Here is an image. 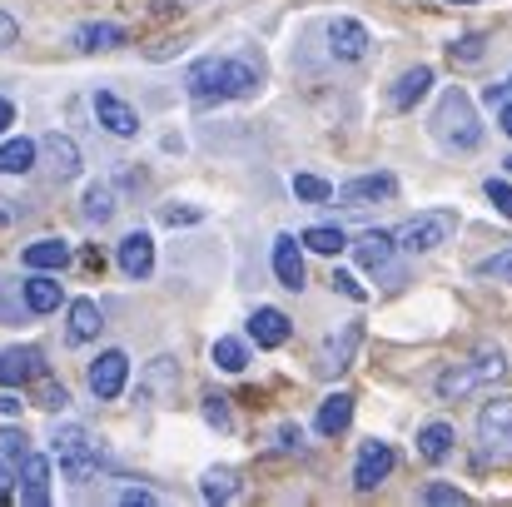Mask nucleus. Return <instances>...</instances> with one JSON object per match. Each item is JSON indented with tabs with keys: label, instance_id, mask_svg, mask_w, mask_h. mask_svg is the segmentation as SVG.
I'll return each mask as SVG.
<instances>
[{
	"label": "nucleus",
	"instance_id": "a878e982",
	"mask_svg": "<svg viewBox=\"0 0 512 507\" xmlns=\"http://www.w3.org/2000/svg\"><path fill=\"white\" fill-rule=\"evenodd\" d=\"M35 155H40V145L35 140H5L0 145V174H30L35 169Z\"/></svg>",
	"mask_w": 512,
	"mask_h": 507
},
{
	"label": "nucleus",
	"instance_id": "423d86ee",
	"mask_svg": "<svg viewBox=\"0 0 512 507\" xmlns=\"http://www.w3.org/2000/svg\"><path fill=\"white\" fill-rule=\"evenodd\" d=\"M50 448H55V458H60V468H65V478H70V483H85V478L100 468V443H95V438H90V428H80V423L55 428Z\"/></svg>",
	"mask_w": 512,
	"mask_h": 507
},
{
	"label": "nucleus",
	"instance_id": "9d476101",
	"mask_svg": "<svg viewBox=\"0 0 512 507\" xmlns=\"http://www.w3.org/2000/svg\"><path fill=\"white\" fill-rule=\"evenodd\" d=\"M15 483H20V503H25V507H45V503H50V458L25 453V458H20Z\"/></svg>",
	"mask_w": 512,
	"mask_h": 507
},
{
	"label": "nucleus",
	"instance_id": "3c124183",
	"mask_svg": "<svg viewBox=\"0 0 512 507\" xmlns=\"http://www.w3.org/2000/svg\"><path fill=\"white\" fill-rule=\"evenodd\" d=\"M498 125H503V135H512V100L498 110Z\"/></svg>",
	"mask_w": 512,
	"mask_h": 507
},
{
	"label": "nucleus",
	"instance_id": "bb28decb",
	"mask_svg": "<svg viewBox=\"0 0 512 507\" xmlns=\"http://www.w3.org/2000/svg\"><path fill=\"white\" fill-rule=\"evenodd\" d=\"M418 453H423L428 463H443V458L453 453V423H428V428L418 433Z\"/></svg>",
	"mask_w": 512,
	"mask_h": 507
},
{
	"label": "nucleus",
	"instance_id": "6ab92c4d",
	"mask_svg": "<svg viewBox=\"0 0 512 507\" xmlns=\"http://www.w3.org/2000/svg\"><path fill=\"white\" fill-rule=\"evenodd\" d=\"M20 264H25V269H45V274H55V269L70 264V244H65V239H35V244H25Z\"/></svg>",
	"mask_w": 512,
	"mask_h": 507
},
{
	"label": "nucleus",
	"instance_id": "603ef678",
	"mask_svg": "<svg viewBox=\"0 0 512 507\" xmlns=\"http://www.w3.org/2000/svg\"><path fill=\"white\" fill-rule=\"evenodd\" d=\"M448 5H478V0H448Z\"/></svg>",
	"mask_w": 512,
	"mask_h": 507
},
{
	"label": "nucleus",
	"instance_id": "09e8293b",
	"mask_svg": "<svg viewBox=\"0 0 512 507\" xmlns=\"http://www.w3.org/2000/svg\"><path fill=\"white\" fill-rule=\"evenodd\" d=\"M20 408H25V403H20V398H15V393H0V413H5V418H15V413H20Z\"/></svg>",
	"mask_w": 512,
	"mask_h": 507
},
{
	"label": "nucleus",
	"instance_id": "cd10ccee",
	"mask_svg": "<svg viewBox=\"0 0 512 507\" xmlns=\"http://www.w3.org/2000/svg\"><path fill=\"white\" fill-rule=\"evenodd\" d=\"M45 155H50V165H55L60 179H75V174H80V145H75V140L50 135V140H45Z\"/></svg>",
	"mask_w": 512,
	"mask_h": 507
},
{
	"label": "nucleus",
	"instance_id": "c03bdc74",
	"mask_svg": "<svg viewBox=\"0 0 512 507\" xmlns=\"http://www.w3.org/2000/svg\"><path fill=\"white\" fill-rule=\"evenodd\" d=\"M483 100H488L493 110H503V105L512 100V80H508V85H488V90H483Z\"/></svg>",
	"mask_w": 512,
	"mask_h": 507
},
{
	"label": "nucleus",
	"instance_id": "4be33fe9",
	"mask_svg": "<svg viewBox=\"0 0 512 507\" xmlns=\"http://www.w3.org/2000/svg\"><path fill=\"white\" fill-rule=\"evenodd\" d=\"M174 388H179V363H174V358H155V363L145 368V378H140V393L155 398V403H165Z\"/></svg>",
	"mask_w": 512,
	"mask_h": 507
},
{
	"label": "nucleus",
	"instance_id": "6e6552de",
	"mask_svg": "<svg viewBox=\"0 0 512 507\" xmlns=\"http://www.w3.org/2000/svg\"><path fill=\"white\" fill-rule=\"evenodd\" d=\"M398 194V179L393 174H358V179H348L334 189V199L348 204V209H363V204H383V199H393Z\"/></svg>",
	"mask_w": 512,
	"mask_h": 507
},
{
	"label": "nucleus",
	"instance_id": "9b49d317",
	"mask_svg": "<svg viewBox=\"0 0 512 507\" xmlns=\"http://www.w3.org/2000/svg\"><path fill=\"white\" fill-rule=\"evenodd\" d=\"M95 120L110 130V135H120V140H130V135H140V115L115 95V90H95Z\"/></svg>",
	"mask_w": 512,
	"mask_h": 507
},
{
	"label": "nucleus",
	"instance_id": "b1692460",
	"mask_svg": "<svg viewBox=\"0 0 512 507\" xmlns=\"http://www.w3.org/2000/svg\"><path fill=\"white\" fill-rule=\"evenodd\" d=\"M428 90H433V70H428V65H413V70L393 85V110H413Z\"/></svg>",
	"mask_w": 512,
	"mask_h": 507
},
{
	"label": "nucleus",
	"instance_id": "58836bf2",
	"mask_svg": "<svg viewBox=\"0 0 512 507\" xmlns=\"http://www.w3.org/2000/svg\"><path fill=\"white\" fill-rule=\"evenodd\" d=\"M423 503L428 507H458L463 503V493H458L453 483H428V488H423Z\"/></svg>",
	"mask_w": 512,
	"mask_h": 507
},
{
	"label": "nucleus",
	"instance_id": "4c0bfd02",
	"mask_svg": "<svg viewBox=\"0 0 512 507\" xmlns=\"http://www.w3.org/2000/svg\"><path fill=\"white\" fill-rule=\"evenodd\" d=\"M160 219H165L170 229H179V224H199V219H204V209H199V204H165V209H160Z\"/></svg>",
	"mask_w": 512,
	"mask_h": 507
},
{
	"label": "nucleus",
	"instance_id": "1a4fd4ad",
	"mask_svg": "<svg viewBox=\"0 0 512 507\" xmlns=\"http://www.w3.org/2000/svg\"><path fill=\"white\" fill-rule=\"evenodd\" d=\"M393 463H398V453H393L388 443H363V448H358V463H353V488H358V493H373V488L393 473Z\"/></svg>",
	"mask_w": 512,
	"mask_h": 507
},
{
	"label": "nucleus",
	"instance_id": "dca6fc26",
	"mask_svg": "<svg viewBox=\"0 0 512 507\" xmlns=\"http://www.w3.org/2000/svg\"><path fill=\"white\" fill-rule=\"evenodd\" d=\"M393 249H398V239H393L388 229H368V234H358V244H353L358 264L373 269V274H388V269H393Z\"/></svg>",
	"mask_w": 512,
	"mask_h": 507
},
{
	"label": "nucleus",
	"instance_id": "5701e85b",
	"mask_svg": "<svg viewBox=\"0 0 512 507\" xmlns=\"http://www.w3.org/2000/svg\"><path fill=\"white\" fill-rule=\"evenodd\" d=\"M348 423H353V398H348V393H329V398L319 403V418H314V428H319L324 438H339Z\"/></svg>",
	"mask_w": 512,
	"mask_h": 507
},
{
	"label": "nucleus",
	"instance_id": "c756f323",
	"mask_svg": "<svg viewBox=\"0 0 512 507\" xmlns=\"http://www.w3.org/2000/svg\"><path fill=\"white\" fill-rule=\"evenodd\" d=\"M199 413H204V423L214 433H234V413H229V398L224 393H204L199 398Z\"/></svg>",
	"mask_w": 512,
	"mask_h": 507
},
{
	"label": "nucleus",
	"instance_id": "4468645a",
	"mask_svg": "<svg viewBox=\"0 0 512 507\" xmlns=\"http://www.w3.org/2000/svg\"><path fill=\"white\" fill-rule=\"evenodd\" d=\"M274 274H279V284L284 289H304V279H309V269H304V249H299V239L294 234H279L274 239Z\"/></svg>",
	"mask_w": 512,
	"mask_h": 507
},
{
	"label": "nucleus",
	"instance_id": "a18cd8bd",
	"mask_svg": "<svg viewBox=\"0 0 512 507\" xmlns=\"http://www.w3.org/2000/svg\"><path fill=\"white\" fill-rule=\"evenodd\" d=\"M15 35H20L15 15H5V10H0V50H10V45H15Z\"/></svg>",
	"mask_w": 512,
	"mask_h": 507
},
{
	"label": "nucleus",
	"instance_id": "f8f14e48",
	"mask_svg": "<svg viewBox=\"0 0 512 507\" xmlns=\"http://www.w3.org/2000/svg\"><path fill=\"white\" fill-rule=\"evenodd\" d=\"M30 378H45V353L40 348H5L0 353V383L15 388V383H30Z\"/></svg>",
	"mask_w": 512,
	"mask_h": 507
},
{
	"label": "nucleus",
	"instance_id": "39448f33",
	"mask_svg": "<svg viewBox=\"0 0 512 507\" xmlns=\"http://www.w3.org/2000/svg\"><path fill=\"white\" fill-rule=\"evenodd\" d=\"M453 234H458V209H428V214H413L403 229H393L398 249H408V254H433Z\"/></svg>",
	"mask_w": 512,
	"mask_h": 507
},
{
	"label": "nucleus",
	"instance_id": "393cba45",
	"mask_svg": "<svg viewBox=\"0 0 512 507\" xmlns=\"http://www.w3.org/2000/svg\"><path fill=\"white\" fill-rule=\"evenodd\" d=\"M115 45H125V30L120 25H80L75 30V50H85V55H95V50H115Z\"/></svg>",
	"mask_w": 512,
	"mask_h": 507
},
{
	"label": "nucleus",
	"instance_id": "37998d69",
	"mask_svg": "<svg viewBox=\"0 0 512 507\" xmlns=\"http://www.w3.org/2000/svg\"><path fill=\"white\" fill-rule=\"evenodd\" d=\"M274 443H279V453H299V448H304V433H299L294 423H284V428L274 433Z\"/></svg>",
	"mask_w": 512,
	"mask_h": 507
},
{
	"label": "nucleus",
	"instance_id": "a211bd4d",
	"mask_svg": "<svg viewBox=\"0 0 512 507\" xmlns=\"http://www.w3.org/2000/svg\"><path fill=\"white\" fill-rule=\"evenodd\" d=\"M289 314L284 309H254L249 314V338L259 343V348H284L289 343Z\"/></svg>",
	"mask_w": 512,
	"mask_h": 507
},
{
	"label": "nucleus",
	"instance_id": "72a5a7b5",
	"mask_svg": "<svg viewBox=\"0 0 512 507\" xmlns=\"http://www.w3.org/2000/svg\"><path fill=\"white\" fill-rule=\"evenodd\" d=\"M304 244H309L314 254H339L343 244H348V234H343V229H334V224H314V229L304 234Z\"/></svg>",
	"mask_w": 512,
	"mask_h": 507
},
{
	"label": "nucleus",
	"instance_id": "f704fd0d",
	"mask_svg": "<svg viewBox=\"0 0 512 507\" xmlns=\"http://www.w3.org/2000/svg\"><path fill=\"white\" fill-rule=\"evenodd\" d=\"M294 194H299L304 204H329V199H334V184L319 179V174H294Z\"/></svg>",
	"mask_w": 512,
	"mask_h": 507
},
{
	"label": "nucleus",
	"instance_id": "49530a36",
	"mask_svg": "<svg viewBox=\"0 0 512 507\" xmlns=\"http://www.w3.org/2000/svg\"><path fill=\"white\" fill-rule=\"evenodd\" d=\"M15 473H20V468H5V463H0V503H10V493H15Z\"/></svg>",
	"mask_w": 512,
	"mask_h": 507
},
{
	"label": "nucleus",
	"instance_id": "5fc2aeb1",
	"mask_svg": "<svg viewBox=\"0 0 512 507\" xmlns=\"http://www.w3.org/2000/svg\"><path fill=\"white\" fill-rule=\"evenodd\" d=\"M508 174H512V155H508Z\"/></svg>",
	"mask_w": 512,
	"mask_h": 507
},
{
	"label": "nucleus",
	"instance_id": "ea45409f",
	"mask_svg": "<svg viewBox=\"0 0 512 507\" xmlns=\"http://www.w3.org/2000/svg\"><path fill=\"white\" fill-rule=\"evenodd\" d=\"M483 189H488V199H493V209H498L503 219H512V184H508V179H498V174H493V179H488Z\"/></svg>",
	"mask_w": 512,
	"mask_h": 507
},
{
	"label": "nucleus",
	"instance_id": "7c9ffc66",
	"mask_svg": "<svg viewBox=\"0 0 512 507\" xmlns=\"http://www.w3.org/2000/svg\"><path fill=\"white\" fill-rule=\"evenodd\" d=\"M110 214H115V189L110 184H90L85 189V219L90 224H105Z\"/></svg>",
	"mask_w": 512,
	"mask_h": 507
},
{
	"label": "nucleus",
	"instance_id": "de8ad7c7",
	"mask_svg": "<svg viewBox=\"0 0 512 507\" xmlns=\"http://www.w3.org/2000/svg\"><path fill=\"white\" fill-rule=\"evenodd\" d=\"M120 503H155V493H150V488H125Z\"/></svg>",
	"mask_w": 512,
	"mask_h": 507
},
{
	"label": "nucleus",
	"instance_id": "8fccbe9b",
	"mask_svg": "<svg viewBox=\"0 0 512 507\" xmlns=\"http://www.w3.org/2000/svg\"><path fill=\"white\" fill-rule=\"evenodd\" d=\"M5 125H15V105L10 100H0V135H5Z\"/></svg>",
	"mask_w": 512,
	"mask_h": 507
},
{
	"label": "nucleus",
	"instance_id": "2eb2a0df",
	"mask_svg": "<svg viewBox=\"0 0 512 507\" xmlns=\"http://www.w3.org/2000/svg\"><path fill=\"white\" fill-rule=\"evenodd\" d=\"M358 338H363V329H358V324H343L339 334L324 338V348H319V373H324V378H334V373H343V368L353 363Z\"/></svg>",
	"mask_w": 512,
	"mask_h": 507
},
{
	"label": "nucleus",
	"instance_id": "f257e3e1",
	"mask_svg": "<svg viewBox=\"0 0 512 507\" xmlns=\"http://www.w3.org/2000/svg\"><path fill=\"white\" fill-rule=\"evenodd\" d=\"M259 70L239 55H204L184 70V90L199 100V105H214V100H249L259 90Z\"/></svg>",
	"mask_w": 512,
	"mask_h": 507
},
{
	"label": "nucleus",
	"instance_id": "e433bc0d",
	"mask_svg": "<svg viewBox=\"0 0 512 507\" xmlns=\"http://www.w3.org/2000/svg\"><path fill=\"white\" fill-rule=\"evenodd\" d=\"M488 55V40L483 35H463V40H453V60L458 65H478Z\"/></svg>",
	"mask_w": 512,
	"mask_h": 507
},
{
	"label": "nucleus",
	"instance_id": "20e7f679",
	"mask_svg": "<svg viewBox=\"0 0 512 507\" xmlns=\"http://www.w3.org/2000/svg\"><path fill=\"white\" fill-rule=\"evenodd\" d=\"M478 458L493 468H508L512 463V398H493L483 403L478 413Z\"/></svg>",
	"mask_w": 512,
	"mask_h": 507
},
{
	"label": "nucleus",
	"instance_id": "0eeeda50",
	"mask_svg": "<svg viewBox=\"0 0 512 507\" xmlns=\"http://www.w3.org/2000/svg\"><path fill=\"white\" fill-rule=\"evenodd\" d=\"M125 383H130V353L105 348V353L90 363V393H95L100 403H110V398L125 393Z\"/></svg>",
	"mask_w": 512,
	"mask_h": 507
},
{
	"label": "nucleus",
	"instance_id": "ddd939ff",
	"mask_svg": "<svg viewBox=\"0 0 512 507\" xmlns=\"http://www.w3.org/2000/svg\"><path fill=\"white\" fill-rule=\"evenodd\" d=\"M329 50H334V60H363V55H368V30H363V20H353V15L329 20Z\"/></svg>",
	"mask_w": 512,
	"mask_h": 507
},
{
	"label": "nucleus",
	"instance_id": "c85d7f7f",
	"mask_svg": "<svg viewBox=\"0 0 512 507\" xmlns=\"http://www.w3.org/2000/svg\"><path fill=\"white\" fill-rule=\"evenodd\" d=\"M234 493H239V478H234L229 468H209L204 483H199V498H204V503H229Z\"/></svg>",
	"mask_w": 512,
	"mask_h": 507
},
{
	"label": "nucleus",
	"instance_id": "2f4dec72",
	"mask_svg": "<svg viewBox=\"0 0 512 507\" xmlns=\"http://www.w3.org/2000/svg\"><path fill=\"white\" fill-rule=\"evenodd\" d=\"M214 363H219L224 373H244V368H249V348H244L239 338H219V343H214Z\"/></svg>",
	"mask_w": 512,
	"mask_h": 507
},
{
	"label": "nucleus",
	"instance_id": "473e14b6",
	"mask_svg": "<svg viewBox=\"0 0 512 507\" xmlns=\"http://www.w3.org/2000/svg\"><path fill=\"white\" fill-rule=\"evenodd\" d=\"M473 274H478V279L512 284V244H508V249H498V254H488V259H478V264H473Z\"/></svg>",
	"mask_w": 512,
	"mask_h": 507
},
{
	"label": "nucleus",
	"instance_id": "f3484780",
	"mask_svg": "<svg viewBox=\"0 0 512 507\" xmlns=\"http://www.w3.org/2000/svg\"><path fill=\"white\" fill-rule=\"evenodd\" d=\"M120 269H125L130 279H150V274H155V239H150L145 229H135V234L120 239Z\"/></svg>",
	"mask_w": 512,
	"mask_h": 507
},
{
	"label": "nucleus",
	"instance_id": "aec40b11",
	"mask_svg": "<svg viewBox=\"0 0 512 507\" xmlns=\"http://www.w3.org/2000/svg\"><path fill=\"white\" fill-rule=\"evenodd\" d=\"M20 289H25V309L30 314H55L60 309V279H50L45 269H35Z\"/></svg>",
	"mask_w": 512,
	"mask_h": 507
},
{
	"label": "nucleus",
	"instance_id": "412c9836",
	"mask_svg": "<svg viewBox=\"0 0 512 507\" xmlns=\"http://www.w3.org/2000/svg\"><path fill=\"white\" fill-rule=\"evenodd\" d=\"M105 329V314H100V304L95 299H75L70 304V324H65V338L70 343H90V338Z\"/></svg>",
	"mask_w": 512,
	"mask_h": 507
},
{
	"label": "nucleus",
	"instance_id": "864d4df0",
	"mask_svg": "<svg viewBox=\"0 0 512 507\" xmlns=\"http://www.w3.org/2000/svg\"><path fill=\"white\" fill-rule=\"evenodd\" d=\"M0 229H5V209H0Z\"/></svg>",
	"mask_w": 512,
	"mask_h": 507
},
{
	"label": "nucleus",
	"instance_id": "79ce46f5",
	"mask_svg": "<svg viewBox=\"0 0 512 507\" xmlns=\"http://www.w3.org/2000/svg\"><path fill=\"white\" fill-rule=\"evenodd\" d=\"M40 408H65L70 403V393L60 388V383H40V398H35Z\"/></svg>",
	"mask_w": 512,
	"mask_h": 507
},
{
	"label": "nucleus",
	"instance_id": "7ed1b4c3",
	"mask_svg": "<svg viewBox=\"0 0 512 507\" xmlns=\"http://www.w3.org/2000/svg\"><path fill=\"white\" fill-rule=\"evenodd\" d=\"M503 373H508V353L498 343H483V348H473V358L438 373V398H463V393H473V388H483Z\"/></svg>",
	"mask_w": 512,
	"mask_h": 507
},
{
	"label": "nucleus",
	"instance_id": "f03ea898",
	"mask_svg": "<svg viewBox=\"0 0 512 507\" xmlns=\"http://www.w3.org/2000/svg\"><path fill=\"white\" fill-rule=\"evenodd\" d=\"M483 120H478V105H473V95L468 90H448L443 100H438V110H433V140L443 145V150H453V155H473L478 145H483Z\"/></svg>",
	"mask_w": 512,
	"mask_h": 507
},
{
	"label": "nucleus",
	"instance_id": "a19ab883",
	"mask_svg": "<svg viewBox=\"0 0 512 507\" xmlns=\"http://www.w3.org/2000/svg\"><path fill=\"white\" fill-rule=\"evenodd\" d=\"M334 289H339L343 299H353V304H363V299H368V289H363L348 269H334Z\"/></svg>",
	"mask_w": 512,
	"mask_h": 507
},
{
	"label": "nucleus",
	"instance_id": "c9c22d12",
	"mask_svg": "<svg viewBox=\"0 0 512 507\" xmlns=\"http://www.w3.org/2000/svg\"><path fill=\"white\" fill-rule=\"evenodd\" d=\"M25 453H30L25 433H20V428H0V463H5V468H20Z\"/></svg>",
	"mask_w": 512,
	"mask_h": 507
}]
</instances>
